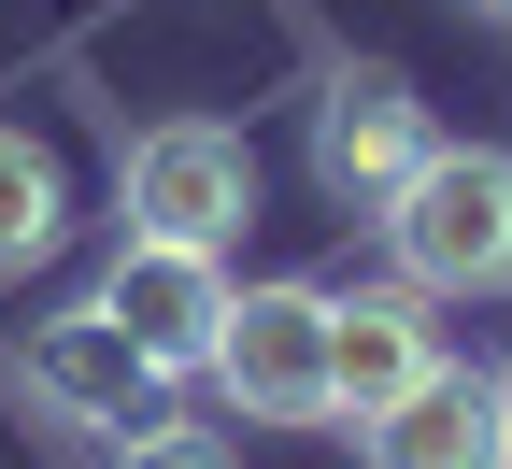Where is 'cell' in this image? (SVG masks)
I'll list each match as a JSON object with an SVG mask.
<instances>
[{
	"label": "cell",
	"mask_w": 512,
	"mask_h": 469,
	"mask_svg": "<svg viewBox=\"0 0 512 469\" xmlns=\"http://www.w3.org/2000/svg\"><path fill=\"white\" fill-rule=\"evenodd\" d=\"M384 256H399L413 299H498L512 285V157L427 143V171L384 199Z\"/></svg>",
	"instance_id": "1"
},
{
	"label": "cell",
	"mask_w": 512,
	"mask_h": 469,
	"mask_svg": "<svg viewBox=\"0 0 512 469\" xmlns=\"http://www.w3.org/2000/svg\"><path fill=\"white\" fill-rule=\"evenodd\" d=\"M228 299H242V285H228V256H214V242H143V228H128L86 313H100L114 342H128V356H143V370L171 384V370H200V356H214Z\"/></svg>",
	"instance_id": "2"
},
{
	"label": "cell",
	"mask_w": 512,
	"mask_h": 469,
	"mask_svg": "<svg viewBox=\"0 0 512 469\" xmlns=\"http://www.w3.org/2000/svg\"><path fill=\"white\" fill-rule=\"evenodd\" d=\"M200 370L242 398L256 427H313V413H328V285H299V271L285 285H242Z\"/></svg>",
	"instance_id": "3"
},
{
	"label": "cell",
	"mask_w": 512,
	"mask_h": 469,
	"mask_svg": "<svg viewBox=\"0 0 512 469\" xmlns=\"http://www.w3.org/2000/svg\"><path fill=\"white\" fill-rule=\"evenodd\" d=\"M242 214H256V143H242V128L171 114V128L128 143V228H143V242H214L228 256Z\"/></svg>",
	"instance_id": "4"
},
{
	"label": "cell",
	"mask_w": 512,
	"mask_h": 469,
	"mask_svg": "<svg viewBox=\"0 0 512 469\" xmlns=\"http://www.w3.org/2000/svg\"><path fill=\"white\" fill-rule=\"evenodd\" d=\"M427 100L399 86V72H370V57H342L328 86H313V185L342 199V214H384L413 171H427Z\"/></svg>",
	"instance_id": "5"
},
{
	"label": "cell",
	"mask_w": 512,
	"mask_h": 469,
	"mask_svg": "<svg viewBox=\"0 0 512 469\" xmlns=\"http://www.w3.org/2000/svg\"><path fill=\"white\" fill-rule=\"evenodd\" d=\"M427 370H441V327H427L413 285H356V299H328V413H342V427L399 413Z\"/></svg>",
	"instance_id": "6"
},
{
	"label": "cell",
	"mask_w": 512,
	"mask_h": 469,
	"mask_svg": "<svg viewBox=\"0 0 512 469\" xmlns=\"http://www.w3.org/2000/svg\"><path fill=\"white\" fill-rule=\"evenodd\" d=\"M29 398H43L57 427H100V441H114V427H143V398H157V370L128 356V342H114L100 313H57L43 342H29Z\"/></svg>",
	"instance_id": "7"
},
{
	"label": "cell",
	"mask_w": 512,
	"mask_h": 469,
	"mask_svg": "<svg viewBox=\"0 0 512 469\" xmlns=\"http://www.w3.org/2000/svg\"><path fill=\"white\" fill-rule=\"evenodd\" d=\"M356 441H370V469H512V455H498V398H484V370H456V356H441L399 413H370Z\"/></svg>",
	"instance_id": "8"
},
{
	"label": "cell",
	"mask_w": 512,
	"mask_h": 469,
	"mask_svg": "<svg viewBox=\"0 0 512 469\" xmlns=\"http://www.w3.org/2000/svg\"><path fill=\"white\" fill-rule=\"evenodd\" d=\"M57 228H72V185H57L43 128H0V271H43Z\"/></svg>",
	"instance_id": "9"
},
{
	"label": "cell",
	"mask_w": 512,
	"mask_h": 469,
	"mask_svg": "<svg viewBox=\"0 0 512 469\" xmlns=\"http://www.w3.org/2000/svg\"><path fill=\"white\" fill-rule=\"evenodd\" d=\"M114 469H228V441L185 413H143V427H114Z\"/></svg>",
	"instance_id": "10"
},
{
	"label": "cell",
	"mask_w": 512,
	"mask_h": 469,
	"mask_svg": "<svg viewBox=\"0 0 512 469\" xmlns=\"http://www.w3.org/2000/svg\"><path fill=\"white\" fill-rule=\"evenodd\" d=\"M484 398H498V455H512V370H484Z\"/></svg>",
	"instance_id": "11"
},
{
	"label": "cell",
	"mask_w": 512,
	"mask_h": 469,
	"mask_svg": "<svg viewBox=\"0 0 512 469\" xmlns=\"http://www.w3.org/2000/svg\"><path fill=\"white\" fill-rule=\"evenodd\" d=\"M470 15H484V29H512V0H470Z\"/></svg>",
	"instance_id": "12"
}]
</instances>
